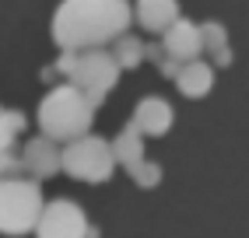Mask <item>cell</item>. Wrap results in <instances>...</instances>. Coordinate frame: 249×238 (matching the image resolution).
Returning <instances> with one entry per match:
<instances>
[{
  "mask_svg": "<svg viewBox=\"0 0 249 238\" xmlns=\"http://www.w3.org/2000/svg\"><path fill=\"white\" fill-rule=\"evenodd\" d=\"M134 11L126 0H63L53 14V42L60 49H102L123 35Z\"/></svg>",
  "mask_w": 249,
  "mask_h": 238,
  "instance_id": "cell-1",
  "label": "cell"
},
{
  "mask_svg": "<svg viewBox=\"0 0 249 238\" xmlns=\"http://www.w3.org/2000/svg\"><path fill=\"white\" fill-rule=\"evenodd\" d=\"M91 116H95V109L85 102V95L74 84H56L39 105V126H42V137L67 144L88 133Z\"/></svg>",
  "mask_w": 249,
  "mask_h": 238,
  "instance_id": "cell-2",
  "label": "cell"
},
{
  "mask_svg": "<svg viewBox=\"0 0 249 238\" xmlns=\"http://www.w3.org/2000/svg\"><path fill=\"white\" fill-rule=\"evenodd\" d=\"M42 210V193L39 182L11 175L0 179V231L4 235H25L36 228Z\"/></svg>",
  "mask_w": 249,
  "mask_h": 238,
  "instance_id": "cell-3",
  "label": "cell"
},
{
  "mask_svg": "<svg viewBox=\"0 0 249 238\" xmlns=\"http://www.w3.org/2000/svg\"><path fill=\"white\" fill-rule=\"evenodd\" d=\"M60 168L85 182H106L116 168V158H112L109 140L85 133L77 140H67V147H60Z\"/></svg>",
  "mask_w": 249,
  "mask_h": 238,
  "instance_id": "cell-4",
  "label": "cell"
},
{
  "mask_svg": "<svg viewBox=\"0 0 249 238\" xmlns=\"http://www.w3.org/2000/svg\"><path fill=\"white\" fill-rule=\"evenodd\" d=\"M116 81H120V67H116V60L106 49H85V53H77V63L71 70V84L85 95V102L91 109L102 105V98L109 95V88Z\"/></svg>",
  "mask_w": 249,
  "mask_h": 238,
  "instance_id": "cell-5",
  "label": "cell"
},
{
  "mask_svg": "<svg viewBox=\"0 0 249 238\" xmlns=\"http://www.w3.org/2000/svg\"><path fill=\"white\" fill-rule=\"evenodd\" d=\"M88 217L81 210V203L74 200H49L42 203L39 210V221H36V231L39 238H88Z\"/></svg>",
  "mask_w": 249,
  "mask_h": 238,
  "instance_id": "cell-6",
  "label": "cell"
},
{
  "mask_svg": "<svg viewBox=\"0 0 249 238\" xmlns=\"http://www.w3.org/2000/svg\"><path fill=\"white\" fill-rule=\"evenodd\" d=\"M161 53L172 56L176 63H190V60H200L204 53V42H200V25L190 21V18H176L169 28L161 32Z\"/></svg>",
  "mask_w": 249,
  "mask_h": 238,
  "instance_id": "cell-7",
  "label": "cell"
},
{
  "mask_svg": "<svg viewBox=\"0 0 249 238\" xmlns=\"http://www.w3.org/2000/svg\"><path fill=\"white\" fill-rule=\"evenodd\" d=\"M21 172H28L32 182L56 175V172H60V147H56V140H49V137H32V140L25 144V151H21Z\"/></svg>",
  "mask_w": 249,
  "mask_h": 238,
  "instance_id": "cell-8",
  "label": "cell"
},
{
  "mask_svg": "<svg viewBox=\"0 0 249 238\" xmlns=\"http://www.w3.org/2000/svg\"><path fill=\"white\" fill-rule=\"evenodd\" d=\"M130 123H134L144 137H161V133H169V126H172V105L161 102V98H155V95H147V98L137 102Z\"/></svg>",
  "mask_w": 249,
  "mask_h": 238,
  "instance_id": "cell-9",
  "label": "cell"
},
{
  "mask_svg": "<svg viewBox=\"0 0 249 238\" xmlns=\"http://www.w3.org/2000/svg\"><path fill=\"white\" fill-rule=\"evenodd\" d=\"M179 84V91L186 95V98H200L211 91V84H214V67L204 63V60H190V63H179V70L172 77Z\"/></svg>",
  "mask_w": 249,
  "mask_h": 238,
  "instance_id": "cell-10",
  "label": "cell"
},
{
  "mask_svg": "<svg viewBox=\"0 0 249 238\" xmlns=\"http://www.w3.org/2000/svg\"><path fill=\"white\" fill-rule=\"evenodd\" d=\"M134 18L147 32H165V28L179 18V4H176V0H144V4H137Z\"/></svg>",
  "mask_w": 249,
  "mask_h": 238,
  "instance_id": "cell-11",
  "label": "cell"
},
{
  "mask_svg": "<svg viewBox=\"0 0 249 238\" xmlns=\"http://www.w3.org/2000/svg\"><path fill=\"white\" fill-rule=\"evenodd\" d=\"M109 147H112V158H116V165H134V161H141L144 158V133L134 126V123H126L123 130H120V137L116 140H109Z\"/></svg>",
  "mask_w": 249,
  "mask_h": 238,
  "instance_id": "cell-12",
  "label": "cell"
},
{
  "mask_svg": "<svg viewBox=\"0 0 249 238\" xmlns=\"http://www.w3.org/2000/svg\"><path fill=\"white\" fill-rule=\"evenodd\" d=\"M200 42L204 49L214 56V67H228L231 63V49H228V32L218 21H204L200 25Z\"/></svg>",
  "mask_w": 249,
  "mask_h": 238,
  "instance_id": "cell-13",
  "label": "cell"
},
{
  "mask_svg": "<svg viewBox=\"0 0 249 238\" xmlns=\"http://www.w3.org/2000/svg\"><path fill=\"white\" fill-rule=\"evenodd\" d=\"M112 60H116V67L120 70H134V67L144 60V39H137V35H116L112 39V53H109Z\"/></svg>",
  "mask_w": 249,
  "mask_h": 238,
  "instance_id": "cell-14",
  "label": "cell"
},
{
  "mask_svg": "<svg viewBox=\"0 0 249 238\" xmlns=\"http://www.w3.org/2000/svg\"><path fill=\"white\" fill-rule=\"evenodd\" d=\"M21 130H25V116L21 112H11V109L0 112V151H11L14 137H18Z\"/></svg>",
  "mask_w": 249,
  "mask_h": 238,
  "instance_id": "cell-15",
  "label": "cell"
},
{
  "mask_svg": "<svg viewBox=\"0 0 249 238\" xmlns=\"http://www.w3.org/2000/svg\"><path fill=\"white\" fill-rule=\"evenodd\" d=\"M126 172H130V179H134L137 186H144V189H151V186L161 182V168H158L155 161H147V158H141V161H134V165H126Z\"/></svg>",
  "mask_w": 249,
  "mask_h": 238,
  "instance_id": "cell-16",
  "label": "cell"
},
{
  "mask_svg": "<svg viewBox=\"0 0 249 238\" xmlns=\"http://www.w3.org/2000/svg\"><path fill=\"white\" fill-rule=\"evenodd\" d=\"M11 175H21V158L11 151H0V179H11Z\"/></svg>",
  "mask_w": 249,
  "mask_h": 238,
  "instance_id": "cell-17",
  "label": "cell"
},
{
  "mask_svg": "<svg viewBox=\"0 0 249 238\" xmlns=\"http://www.w3.org/2000/svg\"><path fill=\"white\" fill-rule=\"evenodd\" d=\"M74 63H77V53H74V49H60V60L53 63V70H56V74H71Z\"/></svg>",
  "mask_w": 249,
  "mask_h": 238,
  "instance_id": "cell-18",
  "label": "cell"
},
{
  "mask_svg": "<svg viewBox=\"0 0 249 238\" xmlns=\"http://www.w3.org/2000/svg\"><path fill=\"white\" fill-rule=\"evenodd\" d=\"M161 46L158 42H144V60H155V63H161Z\"/></svg>",
  "mask_w": 249,
  "mask_h": 238,
  "instance_id": "cell-19",
  "label": "cell"
},
{
  "mask_svg": "<svg viewBox=\"0 0 249 238\" xmlns=\"http://www.w3.org/2000/svg\"><path fill=\"white\" fill-rule=\"evenodd\" d=\"M158 70H161L165 77H176V70H179V63H176L172 56H161V63H158Z\"/></svg>",
  "mask_w": 249,
  "mask_h": 238,
  "instance_id": "cell-20",
  "label": "cell"
},
{
  "mask_svg": "<svg viewBox=\"0 0 249 238\" xmlns=\"http://www.w3.org/2000/svg\"><path fill=\"white\" fill-rule=\"evenodd\" d=\"M137 4H144V0H137Z\"/></svg>",
  "mask_w": 249,
  "mask_h": 238,
  "instance_id": "cell-21",
  "label": "cell"
},
{
  "mask_svg": "<svg viewBox=\"0 0 249 238\" xmlns=\"http://www.w3.org/2000/svg\"><path fill=\"white\" fill-rule=\"evenodd\" d=\"M0 112H4V109H0Z\"/></svg>",
  "mask_w": 249,
  "mask_h": 238,
  "instance_id": "cell-22",
  "label": "cell"
}]
</instances>
